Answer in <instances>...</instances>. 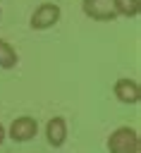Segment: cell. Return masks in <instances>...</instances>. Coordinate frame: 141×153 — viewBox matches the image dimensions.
Segmentation results:
<instances>
[{"instance_id":"cell-1","label":"cell","mask_w":141,"mask_h":153,"mask_svg":"<svg viewBox=\"0 0 141 153\" xmlns=\"http://www.w3.org/2000/svg\"><path fill=\"white\" fill-rule=\"evenodd\" d=\"M110 153H141V139L139 131L131 127H117L108 139Z\"/></svg>"},{"instance_id":"cell-7","label":"cell","mask_w":141,"mask_h":153,"mask_svg":"<svg viewBox=\"0 0 141 153\" xmlns=\"http://www.w3.org/2000/svg\"><path fill=\"white\" fill-rule=\"evenodd\" d=\"M17 62H19L17 50H14L7 41H2V38H0V67H2V69H12Z\"/></svg>"},{"instance_id":"cell-8","label":"cell","mask_w":141,"mask_h":153,"mask_svg":"<svg viewBox=\"0 0 141 153\" xmlns=\"http://www.w3.org/2000/svg\"><path fill=\"white\" fill-rule=\"evenodd\" d=\"M112 5H115V12L122 17H136L141 7L139 0H112Z\"/></svg>"},{"instance_id":"cell-2","label":"cell","mask_w":141,"mask_h":153,"mask_svg":"<svg viewBox=\"0 0 141 153\" xmlns=\"http://www.w3.org/2000/svg\"><path fill=\"white\" fill-rule=\"evenodd\" d=\"M60 5H55V2H43V5H38L36 10H33V14H31V29H36V31H41V29H50V26H55L57 22H60Z\"/></svg>"},{"instance_id":"cell-4","label":"cell","mask_w":141,"mask_h":153,"mask_svg":"<svg viewBox=\"0 0 141 153\" xmlns=\"http://www.w3.org/2000/svg\"><path fill=\"white\" fill-rule=\"evenodd\" d=\"M36 131H38V124H36V120H33V117H29V115H22V117L12 120L7 136H10L12 141H19V143H24V141L33 139V136H36Z\"/></svg>"},{"instance_id":"cell-3","label":"cell","mask_w":141,"mask_h":153,"mask_svg":"<svg viewBox=\"0 0 141 153\" xmlns=\"http://www.w3.org/2000/svg\"><path fill=\"white\" fill-rule=\"evenodd\" d=\"M81 10H84L86 17L96 19V22H112V19H117L112 0H81Z\"/></svg>"},{"instance_id":"cell-9","label":"cell","mask_w":141,"mask_h":153,"mask_svg":"<svg viewBox=\"0 0 141 153\" xmlns=\"http://www.w3.org/2000/svg\"><path fill=\"white\" fill-rule=\"evenodd\" d=\"M5 139H7V131H5V127L0 124V146H2V141H5Z\"/></svg>"},{"instance_id":"cell-6","label":"cell","mask_w":141,"mask_h":153,"mask_svg":"<svg viewBox=\"0 0 141 153\" xmlns=\"http://www.w3.org/2000/svg\"><path fill=\"white\" fill-rule=\"evenodd\" d=\"M45 139L53 148H60L67 141V120L65 117H53L45 124Z\"/></svg>"},{"instance_id":"cell-5","label":"cell","mask_w":141,"mask_h":153,"mask_svg":"<svg viewBox=\"0 0 141 153\" xmlns=\"http://www.w3.org/2000/svg\"><path fill=\"white\" fill-rule=\"evenodd\" d=\"M112 91H115L117 100H122V103H127V105H136V103L141 100V88H139V84H136L134 79H129V76L117 79Z\"/></svg>"}]
</instances>
